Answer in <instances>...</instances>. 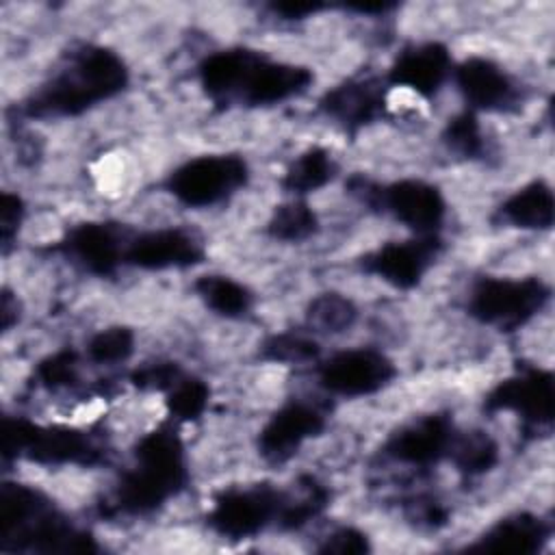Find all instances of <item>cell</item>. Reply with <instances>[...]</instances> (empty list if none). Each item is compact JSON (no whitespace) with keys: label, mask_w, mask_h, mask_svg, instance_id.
Listing matches in <instances>:
<instances>
[{"label":"cell","mask_w":555,"mask_h":555,"mask_svg":"<svg viewBox=\"0 0 555 555\" xmlns=\"http://www.w3.org/2000/svg\"><path fill=\"white\" fill-rule=\"evenodd\" d=\"M197 80L215 104L275 106L306 93L314 82V72L245 46H232L206 54L197 65Z\"/></svg>","instance_id":"obj_1"},{"label":"cell","mask_w":555,"mask_h":555,"mask_svg":"<svg viewBox=\"0 0 555 555\" xmlns=\"http://www.w3.org/2000/svg\"><path fill=\"white\" fill-rule=\"evenodd\" d=\"M130 82L121 54L102 43L69 48L56 69L20 104L22 115L35 119L78 117L117 98Z\"/></svg>","instance_id":"obj_2"},{"label":"cell","mask_w":555,"mask_h":555,"mask_svg":"<svg viewBox=\"0 0 555 555\" xmlns=\"http://www.w3.org/2000/svg\"><path fill=\"white\" fill-rule=\"evenodd\" d=\"M132 455L134 466L115 488V503L121 512L134 516L156 512L186 488L189 464L176 423H163L143 434Z\"/></svg>","instance_id":"obj_3"},{"label":"cell","mask_w":555,"mask_h":555,"mask_svg":"<svg viewBox=\"0 0 555 555\" xmlns=\"http://www.w3.org/2000/svg\"><path fill=\"white\" fill-rule=\"evenodd\" d=\"M2 540L43 553L98 551L93 538L67 522L50 499L24 483H4L0 496Z\"/></svg>","instance_id":"obj_4"},{"label":"cell","mask_w":555,"mask_h":555,"mask_svg":"<svg viewBox=\"0 0 555 555\" xmlns=\"http://www.w3.org/2000/svg\"><path fill=\"white\" fill-rule=\"evenodd\" d=\"M349 193L371 210L390 215L412 234H440L447 219V199L442 191L421 178H401L386 184L364 176H353L347 182Z\"/></svg>","instance_id":"obj_5"},{"label":"cell","mask_w":555,"mask_h":555,"mask_svg":"<svg viewBox=\"0 0 555 555\" xmlns=\"http://www.w3.org/2000/svg\"><path fill=\"white\" fill-rule=\"evenodd\" d=\"M4 457H22L43 466H95L104 449L82 429L67 425H39L26 418H4Z\"/></svg>","instance_id":"obj_6"},{"label":"cell","mask_w":555,"mask_h":555,"mask_svg":"<svg viewBox=\"0 0 555 555\" xmlns=\"http://www.w3.org/2000/svg\"><path fill=\"white\" fill-rule=\"evenodd\" d=\"M551 299V286L535 278L483 275L466 297V312L481 325L514 332L527 325Z\"/></svg>","instance_id":"obj_7"},{"label":"cell","mask_w":555,"mask_h":555,"mask_svg":"<svg viewBox=\"0 0 555 555\" xmlns=\"http://www.w3.org/2000/svg\"><path fill=\"white\" fill-rule=\"evenodd\" d=\"M295 492H286L267 483L228 488L212 499L206 525L230 540L254 538L267 527L286 529Z\"/></svg>","instance_id":"obj_8"},{"label":"cell","mask_w":555,"mask_h":555,"mask_svg":"<svg viewBox=\"0 0 555 555\" xmlns=\"http://www.w3.org/2000/svg\"><path fill=\"white\" fill-rule=\"evenodd\" d=\"M249 182V165L241 154H202L173 167L163 186L186 208H210L236 195Z\"/></svg>","instance_id":"obj_9"},{"label":"cell","mask_w":555,"mask_h":555,"mask_svg":"<svg viewBox=\"0 0 555 555\" xmlns=\"http://www.w3.org/2000/svg\"><path fill=\"white\" fill-rule=\"evenodd\" d=\"M555 405V382L548 369L525 364L509 377L501 379L483 399V410L490 414H516L529 434L551 431Z\"/></svg>","instance_id":"obj_10"},{"label":"cell","mask_w":555,"mask_h":555,"mask_svg":"<svg viewBox=\"0 0 555 555\" xmlns=\"http://www.w3.org/2000/svg\"><path fill=\"white\" fill-rule=\"evenodd\" d=\"M397 377V364L375 347H349L317 364V382L332 397L360 399L384 390Z\"/></svg>","instance_id":"obj_11"},{"label":"cell","mask_w":555,"mask_h":555,"mask_svg":"<svg viewBox=\"0 0 555 555\" xmlns=\"http://www.w3.org/2000/svg\"><path fill=\"white\" fill-rule=\"evenodd\" d=\"M444 243L440 234H414L405 241H388L360 258V269L397 291H410L423 282Z\"/></svg>","instance_id":"obj_12"},{"label":"cell","mask_w":555,"mask_h":555,"mask_svg":"<svg viewBox=\"0 0 555 555\" xmlns=\"http://www.w3.org/2000/svg\"><path fill=\"white\" fill-rule=\"evenodd\" d=\"M451 78L473 113H514L522 102L520 82L496 61L470 54L453 65Z\"/></svg>","instance_id":"obj_13"},{"label":"cell","mask_w":555,"mask_h":555,"mask_svg":"<svg viewBox=\"0 0 555 555\" xmlns=\"http://www.w3.org/2000/svg\"><path fill=\"white\" fill-rule=\"evenodd\" d=\"M325 412L301 399L282 403L260 427L256 438V449L260 457L273 466L293 460L299 449L325 431Z\"/></svg>","instance_id":"obj_14"},{"label":"cell","mask_w":555,"mask_h":555,"mask_svg":"<svg viewBox=\"0 0 555 555\" xmlns=\"http://www.w3.org/2000/svg\"><path fill=\"white\" fill-rule=\"evenodd\" d=\"M128 238L119 223L82 221L72 225L52 249L95 278H111L124 264Z\"/></svg>","instance_id":"obj_15"},{"label":"cell","mask_w":555,"mask_h":555,"mask_svg":"<svg viewBox=\"0 0 555 555\" xmlns=\"http://www.w3.org/2000/svg\"><path fill=\"white\" fill-rule=\"evenodd\" d=\"M204 258L206 247L197 232L182 225H171L130 234L124 264L143 271H167L202 264Z\"/></svg>","instance_id":"obj_16"},{"label":"cell","mask_w":555,"mask_h":555,"mask_svg":"<svg viewBox=\"0 0 555 555\" xmlns=\"http://www.w3.org/2000/svg\"><path fill=\"white\" fill-rule=\"evenodd\" d=\"M455 436L457 429L453 418L449 414L434 412L395 429L386 438L382 453L405 466L429 468L440 460H449Z\"/></svg>","instance_id":"obj_17"},{"label":"cell","mask_w":555,"mask_h":555,"mask_svg":"<svg viewBox=\"0 0 555 555\" xmlns=\"http://www.w3.org/2000/svg\"><path fill=\"white\" fill-rule=\"evenodd\" d=\"M453 65V56L444 43L412 41L395 56L384 82L392 89H405L421 100H431L451 78Z\"/></svg>","instance_id":"obj_18"},{"label":"cell","mask_w":555,"mask_h":555,"mask_svg":"<svg viewBox=\"0 0 555 555\" xmlns=\"http://www.w3.org/2000/svg\"><path fill=\"white\" fill-rule=\"evenodd\" d=\"M319 108L345 130H358L384 115L386 82L382 78H347L321 95Z\"/></svg>","instance_id":"obj_19"},{"label":"cell","mask_w":555,"mask_h":555,"mask_svg":"<svg viewBox=\"0 0 555 555\" xmlns=\"http://www.w3.org/2000/svg\"><path fill=\"white\" fill-rule=\"evenodd\" d=\"M551 538V522L531 512H514L492 522L466 551L535 553Z\"/></svg>","instance_id":"obj_20"},{"label":"cell","mask_w":555,"mask_h":555,"mask_svg":"<svg viewBox=\"0 0 555 555\" xmlns=\"http://www.w3.org/2000/svg\"><path fill=\"white\" fill-rule=\"evenodd\" d=\"M494 221L516 230H551L555 221V197L551 184L542 178L522 184L499 204Z\"/></svg>","instance_id":"obj_21"},{"label":"cell","mask_w":555,"mask_h":555,"mask_svg":"<svg viewBox=\"0 0 555 555\" xmlns=\"http://www.w3.org/2000/svg\"><path fill=\"white\" fill-rule=\"evenodd\" d=\"M336 173L338 165L334 156L321 145H310L288 163L280 178V186L293 197H306L327 186Z\"/></svg>","instance_id":"obj_22"},{"label":"cell","mask_w":555,"mask_h":555,"mask_svg":"<svg viewBox=\"0 0 555 555\" xmlns=\"http://www.w3.org/2000/svg\"><path fill=\"white\" fill-rule=\"evenodd\" d=\"M197 299L217 317L243 319L254 308V293L238 280L223 273H204L193 282Z\"/></svg>","instance_id":"obj_23"},{"label":"cell","mask_w":555,"mask_h":555,"mask_svg":"<svg viewBox=\"0 0 555 555\" xmlns=\"http://www.w3.org/2000/svg\"><path fill=\"white\" fill-rule=\"evenodd\" d=\"M358 319V306L351 297L327 291L310 299L306 308V327L314 334L336 336L347 332Z\"/></svg>","instance_id":"obj_24"},{"label":"cell","mask_w":555,"mask_h":555,"mask_svg":"<svg viewBox=\"0 0 555 555\" xmlns=\"http://www.w3.org/2000/svg\"><path fill=\"white\" fill-rule=\"evenodd\" d=\"M449 462L464 477L486 475L499 464V444L488 431L481 429H473L466 434L457 431L449 453Z\"/></svg>","instance_id":"obj_25"},{"label":"cell","mask_w":555,"mask_h":555,"mask_svg":"<svg viewBox=\"0 0 555 555\" xmlns=\"http://www.w3.org/2000/svg\"><path fill=\"white\" fill-rule=\"evenodd\" d=\"M267 234L282 243H304L319 232V217L304 197H293L273 208Z\"/></svg>","instance_id":"obj_26"},{"label":"cell","mask_w":555,"mask_h":555,"mask_svg":"<svg viewBox=\"0 0 555 555\" xmlns=\"http://www.w3.org/2000/svg\"><path fill=\"white\" fill-rule=\"evenodd\" d=\"M210 401V386L195 375L182 373L165 390V408L173 423H193L204 416Z\"/></svg>","instance_id":"obj_27"},{"label":"cell","mask_w":555,"mask_h":555,"mask_svg":"<svg viewBox=\"0 0 555 555\" xmlns=\"http://www.w3.org/2000/svg\"><path fill=\"white\" fill-rule=\"evenodd\" d=\"M442 141L453 154H457L460 158H466V160L483 158V154L488 152L481 121H479L477 113H473L468 108L455 113L447 121V126L442 130Z\"/></svg>","instance_id":"obj_28"},{"label":"cell","mask_w":555,"mask_h":555,"mask_svg":"<svg viewBox=\"0 0 555 555\" xmlns=\"http://www.w3.org/2000/svg\"><path fill=\"white\" fill-rule=\"evenodd\" d=\"M89 362L102 366L124 364L134 353V332L126 325H111L95 332L85 347Z\"/></svg>","instance_id":"obj_29"},{"label":"cell","mask_w":555,"mask_h":555,"mask_svg":"<svg viewBox=\"0 0 555 555\" xmlns=\"http://www.w3.org/2000/svg\"><path fill=\"white\" fill-rule=\"evenodd\" d=\"M319 343L310 336L282 332L269 336L262 347L260 356L269 362H284V364H301V362H317L319 360Z\"/></svg>","instance_id":"obj_30"},{"label":"cell","mask_w":555,"mask_h":555,"mask_svg":"<svg viewBox=\"0 0 555 555\" xmlns=\"http://www.w3.org/2000/svg\"><path fill=\"white\" fill-rule=\"evenodd\" d=\"M35 379L41 388L61 390L78 382V356L72 349H61L43 358L35 366Z\"/></svg>","instance_id":"obj_31"},{"label":"cell","mask_w":555,"mask_h":555,"mask_svg":"<svg viewBox=\"0 0 555 555\" xmlns=\"http://www.w3.org/2000/svg\"><path fill=\"white\" fill-rule=\"evenodd\" d=\"M184 371L180 364L169 360H158L150 364H141L130 373V384L139 390H158L165 392Z\"/></svg>","instance_id":"obj_32"},{"label":"cell","mask_w":555,"mask_h":555,"mask_svg":"<svg viewBox=\"0 0 555 555\" xmlns=\"http://www.w3.org/2000/svg\"><path fill=\"white\" fill-rule=\"evenodd\" d=\"M319 551L321 553H340V555L366 553V551H371V544H369V538L364 531H360L356 527H338L323 540Z\"/></svg>","instance_id":"obj_33"},{"label":"cell","mask_w":555,"mask_h":555,"mask_svg":"<svg viewBox=\"0 0 555 555\" xmlns=\"http://www.w3.org/2000/svg\"><path fill=\"white\" fill-rule=\"evenodd\" d=\"M24 219V202L20 195L4 191L0 197V236H2V247L4 251L17 236V230Z\"/></svg>","instance_id":"obj_34"},{"label":"cell","mask_w":555,"mask_h":555,"mask_svg":"<svg viewBox=\"0 0 555 555\" xmlns=\"http://www.w3.org/2000/svg\"><path fill=\"white\" fill-rule=\"evenodd\" d=\"M269 9L280 17V20H286V22H297V20H306V17H312L317 13H323V11H330L332 7L330 4H323V2H271Z\"/></svg>","instance_id":"obj_35"},{"label":"cell","mask_w":555,"mask_h":555,"mask_svg":"<svg viewBox=\"0 0 555 555\" xmlns=\"http://www.w3.org/2000/svg\"><path fill=\"white\" fill-rule=\"evenodd\" d=\"M399 4L395 2H349L343 9L349 13H358V15H386L390 11H395Z\"/></svg>","instance_id":"obj_36"}]
</instances>
